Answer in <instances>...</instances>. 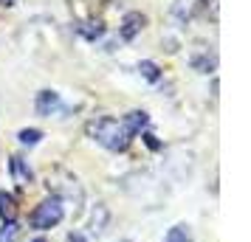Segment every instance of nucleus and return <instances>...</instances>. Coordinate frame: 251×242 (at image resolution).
Returning a JSON list of instances; mask_svg holds the SVG:
<instances>
[{"label": "nucleus", "mask_w": 251, "mask_h": 242, "mask_svg": "<svg viewBox=\"0 0 251 242\" xmlns=\"http://www.w3.org/2000/svg\"><path fill=\"white\" fill-rule=\"evenodd\" d=\"M9 166H12V177H14V183L28 186L31 180H34V175H31V169L25 166V161H23V158H17V155H14Z\"/></svg>", "instance_id": "obj_4"}, {"label": "nucleus", "mask_w": 251, "mask_h": 242, "mask_svg": "<svg viewBox=\"0 0 251 242\" xmlns=\"http://www.w3.org/2000/svg\"><path fill=\"white\" fill-rule=\"evenodd\" d=\"M164 242H195L192 240V228L183 225V222H178V225H172L170 228V234H167V240Z\"/></svg>", "instance_id": "obj_7"}, {"label": "nucleus", "mask_w": 251, "mask_h": 242, "mask_svg": "<svg viewBox=\"0 0 251 242\" xmlns=\"http://www.w3.org/2000/svg\"><path fill=\"white\" fill-rule=\"evenodd\" d=\"M125 242H127V240H125Z\"/></svg>", "instance_id": "obj_13"}, {"label": "nucleus", "mask_w": 251, "mask_h": 242, "mask_svg": "<svg viewBox=\"0 0 251 242\" xmlns=\"http://www.w3.org/2000/svg\"><path fill=\"white\" fill-rule=\"evenodd\" d=\"M62 110V102H59V93L54 90H43L37 93V113L40 115H54Z\"/></svg>", "instance_id": "obj_3"}, {"label": "nucleus", "mask_w": 251, "mask_h": 242, "mask_svg": "<svg viewBox=\"0 0 251 242\" xmlns=\"http://www.w3.org/2000/svg\"><path fill=\"white\" fill-rule=\"evenodd\" d=\"M65 242H88V240L82 237L79 231H71V234H68V240H65Z\"/></svg>", "instance_id": "obj_11"}, {"label": "nucleus", "mask_w": 251, "mask_h": 242, "mask_svg": "<svg viewBox=\"0 0 251 242\" xmlns=\"http://www.w3.org/2000/svg\"><path fill=\"white\" fill-rule=\"evenodd\" d=\"M0 217H3V222H14V217H17L14 197L6 195V192H0Z\"/></svg>", "instance_id": "obj_6"}, {"label": "nucleus", "mask_w": 251, "mask_h": 242, "mask_svg": "<svg viewBox=\"0 0 251 242\" xmlns=\"http://www.w3.org/2000/svg\"><path fill=\"white\" fill-rule=\"evenodd\" d=\"M141 28H144V17H141L138 12L127 14V17H125V25H122V37H125V40H133V37H136Z\"/></svg>", "instance_id": "obj_5"}, {"label": "nucleus", "mask_w": 251, "mask_h": 242, "mask_svg": "<svg viewBox=\"0 0 251 242\" xmlns=\"http://www.w3.org/2000/svg\"><path fill=\"white\" fill-rule=\"evenodd\" d=\"M34 242H46V240H34Z\"/></svg>", "instance_id": "obj_12"}, {"label": "nucleus", "mask_w": 251, "mask_h": 242, "mask_svg": "<svg viewBox=\"0 0 251 242\" xmlns=\"http://www.w3.org/2000/svg\"><path fill=\"white\" fill-rule=\"evenodd\" d=\"M147 113L144 110H133V113L122 115V118H110V115H104V118H96L88 124V132H91L93 138L99 141L102 147L113 152H122L130 147V141L136 138L141 130L147 127Z\"/></svg>", "instance_id": "obj_1"}, {"label": "nucleus", "mask_w": 251, "mask_h": 242, "mask_svg": "<svg viewBox=\"0 0 251 242\" xmlns=\"http://www.w3.org/2000/svg\"><path fill=\"white\" fill-rule=\"evenodd\" d=\"M138 70H141V73H144V76H147L150 82L158 79V68H155L152 62H141V65H138Z\"/></svg>", "instance_id": "obj_10"}, {"label": "nucleus", "mask_w": 251, "mask_h": 242, "mask_svg": "<svg viewBox=\"0 0 251 242\" xmlns=\"http://www.w3.org/2000/svg\"><path fill=\"white\" fill-rule=\"evenodd\" d=\"M20 240V228L14 225V222H3V228H0V242H17Z\"/></svg>", "instance_id": "obj_8"}, {"label": "nucleus", "mask_w": 251, "mask_h": 242, "mask_svg": "<svg viewBox=\"0 0 251 242\" xmlns=\"http://www.w3.org/2000/svg\"><path fill=\"white\" fill-rule=\"evenodd\" d=\"M62 217H65L62 200H59V197H48V200H43V203L31 211V225H34L37 231H48V228H54V225H59Z\"/></svg>", "instance_id": "obj_2"}, {"label": "nucleus", "mask_w": 251, "mask_h": 242, "mask_svg": "<svg viewBox=\"0 0 251 242\" xmlns=\"http://www.w3.org/2000/svg\"><path fill=\"white\" fill-rule=\"evenodd\" d=\"M40 138H43V132H40V130H23V132H20V144H25V147L40 144Z\"/></svg>", "instance_id": "obj_9"}]
</instances>
